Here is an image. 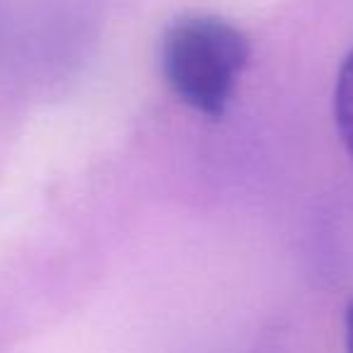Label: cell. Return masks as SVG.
I'll list each match as a JSON object with an SVG mask.
<instances>
[{
    "label": "cell",
    "instance_id": "1",
    "mask_svg": "<svg viewBox=\"0 0 353 353\" xmlns=\"http://www.w3.org/2000/svg\"><path fill=\"white\" fill-rule=\"evenodd\" d=\"M247 37L216 15H184L167 27L160 68L170 90L196 112L223 117L250 61Z\"/></svg>",
    "mask_w": 353,
    "mask_h": 353
},
{
    "label": "cell",
    "instance_id": "2",
    "mask_svg": "<svg viewBox=\"0 0 353 353\" xmlns=\"http://www.w3.org/2000/svg\"><path fill=\"white\" fill-rule=\"evenodd\" d=\"M334 121L341 143L353 160V49L343 59L334 88Z\"/></svg>",
    "mask_w": 353,
    "mask_h": 353
},
{
    "label": "cell",
    "instance_id": "3",
    "mask_svg": "<svg viewBox=\"0 0 353 353\" xmlns=\"http://www.w3.org/2000/svg\"><path fill=\"white\" fill-rule=\"evenodd\" d=\"M346 353H353V300L346 307Z\"/></svg>",
    "mask_w": 353,
    "mask_h": 353
}]
</instances>
